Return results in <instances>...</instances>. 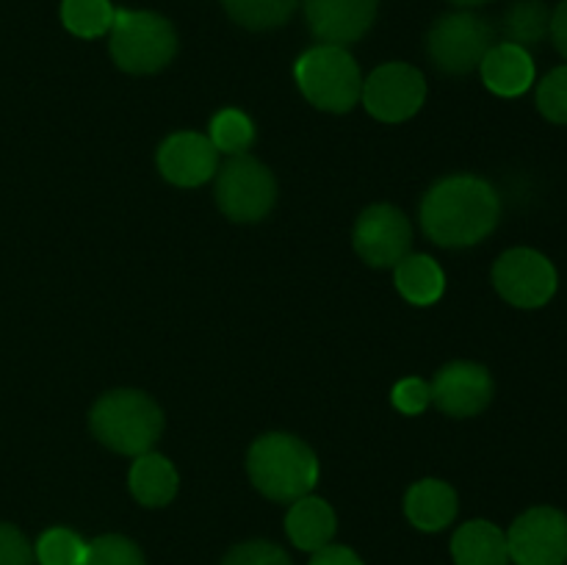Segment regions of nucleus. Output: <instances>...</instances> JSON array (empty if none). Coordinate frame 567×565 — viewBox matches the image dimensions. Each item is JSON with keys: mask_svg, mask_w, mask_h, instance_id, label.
I'll use <instances>...</instances> for the list:
<instances>
[{"mask_svg": "<svg viewBox=\"0 0 567 565\" xmlns=\"http://www.w3.org/2000/svg\"><path fill=\"white\" fill-rule=\"evenodd\" d=\"M498 219L502 199L485 177L449 175L421 199V227L437 247H474L496 230Z\"/></svg>", "mask_w": 567, "mask_h": 565, "instance_id": "1", "label": "nucleus"}, {"mask_svg": "<svg viewBox=\"0 0 567 565\" xmlns=\"http://www.w3.org/2000/svg\"><path fill=\"white\" fill-rule=\"evenodd\" d=\"M247 471L252 485L271 502H297L319 482V460L302 438L266 432L249 446Z\"/></svg>", "mask_w": 567, "mask_h": 565, "instance_id": "2", "label": "nucleus"}, {"mask_svg": "<svg viewBox=\"0 0 567 565\" xmlns=\"http://www.w3.org/2000/svg\"><path fill=\"white\" fill-rule=\"evenodd\" d=\"M92 435L116 454L150 452L164 432V413L144 391L116 388L103 393L89 413Z\"/></svg>", "mask_w": 567, "mask_h": 565, "instance_id": "3", "label": "nucleus"}, {"mask_svg": "<svg viewBox=\"0 0 567 565\" xmlns=\"http://www.w3.org/2000/svg\"><path fill=\"white\" fill-rule=\"evenodd\" d=\"M111 59L131 75L158 72L175 59L177 33L166 17L155 11L120 9L109 31Z\"/></svg>", "mask_w": 567, "mask_h": 565, "instance_id": "4", "label": "nucleus"}, {"mask_svg": "<svg viewBox=\"0 0 567 565\" xmlns=\"http://www.w3.org/2000/svg\"><path fill=\"white\" fill-rule=\"evenodd\" d=\"M297 86L316 109L343 114L352 111L363 92V75L358 61L347 48L338 44H316L299 55L293 66Z\"/></svg>", "mask_w": 567, "mask_h": 565, "instance_id": "5", "label": "nucleus"}, {"mask_svg": "<svg viewBox=\"0 0 567 565\" xmlns=\"http://www.w3.org/2000/svg\"><path fill=\"white\" fill-rule=\"evenodd\" d=\"M493 39H496V31L485 17L474 11H452L430 28L426 53L432 64L446 75H468L496 44Z\"/></svg>", "mask_w": 567, "mask_h": 565, "instance_id": "6", "label": "nucleus"}, {"mask_svg": "<svg viewBox=\"0 0 567 565\" xmlns=\"http://www.w3.org/2000/svg\"><path fill=\"white\" fill-rule=\"evenodd\" d=\"M277 203V181L252 155H233L216 175V205L233 222H260Z\"/></svg>", "mask_w": 567, "mask_h": 565, "instance_id": "7", "label": "nucleus"}, {"mask_svg": "<svg viewBox=\"0 0 567 565\" xmlns=\"http://www.w3.org/2000/svg\"><path fill=\"white\" fill-rule=\"evenodd\" d=\"M365 111L380 122H404L421 111L426 100L424 72L404 61H391L371 72L360 92Z\"/></svg>", "mask_w": 567, "mask_h": 565, "instance_id": "8", "label": "nucleus"}, {"mask_svg": "<svg viewBox=\"0 0 567 565\" xmlns=\"http://www.w3.org/2000/svg\"><path fill=\"white\" fill-rule=\"evenodd\" d=\"M493 286L515 308H543L557 294V269L537 249L515 247L493 266Z\"/></svg>", "mask_w": 567, "mask_h": 565, "instance_id": "9", "label": "nucleus"}, {"mask_svg": "<svg viewBox=\"0 0 567 565\" xmlns=\"http://www.w3.org/2000/svg\"><path fill=\"white\" fill-rule=\"evenodd\" d=\"M509 559L515 565H565L567 515L557 507H532L507 532Z\"/></svg>", "mask_w": 567, "mask_h": 565, "instance_id": "10", "label": "nucleus"}, {"mask_svg": "<svg viewBox=\"0 0 567 565\" xmlns=\"http://www.w3.org/2000/svg\"><path fill=\"white\" fill-rule=\"evenodd\" d=\"M354 253L377 269H393L413 244V225L408 216L393 205H369L358 216L352 230Z\"/></svg>", "mask_w": 567, "mask_h": 565, "instance_id": "11", "label": "nucleus"}, {"mask_svg": "<svg viewBox=\"0 0 567 565\" xmlns=\"http://www.w3.org/2000/svg\"><path fill=\"white\" fill-rule=\"evenodd\" d=\"M432 402L452 419H471L491 404L493 377L485 366L471 360H454L443 366L432 380Z\"/></svg>", "mask_w": 567, "mask_h": 565, "instance_id": "12", "label": "nucleus"}, {"mask_svg": "<svg viewBox=\"0 0 567 565\" xmlns=\"http://www.w3.org/2000/svg\"><path fill=\"white\" fill-rule=\"evenodd\" d=\"M380 0H305V20L319 44L358 42L377 20Z\"/></svg>", "mask_w": 567, "mask_h": 565, "instance_id": "13", "label": "nucleus"}, {"mask_svg": "<svg viewBox=\"0 0 567 565\" xmlns=\"http://www.w3.org/2000/svg\"><path fill=\"white\" fill-rule=\"evenodd\" d=\"M158 170L172 186H203L216 175V147L203 133H172L158 147Z\"/></svg>", "mask_w": 567, "mask_h": 565, "instance_id": "14", "label": "nucleus"}, {"mask_svg": "<svg viewBox=\"0 0 567 565\" xmlns=\"http://www.w3.org/2000/svg\"><path fill=\"white\" fill-rule=\"evenodd\" d=\"M482 81L502 97H518L535 83V61L529 50L513 42H498L480 64Z\"/></svg>", "mask_w": 567, "mask_h": 565, "instance_id": "15", "label": "nucleus"}, {"mask_svg": "<svg viewBox=\"0 0 567 565\" xmlns=\"http://www.w3.org/2000/svg\"><path fill=\"white\" fill-rule=\"evenodd\" d=\"M338 518L336 510L319 496H302L291 502V510L286 515V532L291 543L302 552H319V548L330 546L336 537Z\"/></svg>", "mask_w": 567, "mask_h": 565, "instance_id": "16", "label": "nucleus"}, {"mask_svg": "<svg viewBox=\"0 0 567 565\" xmlns=\"http://www.w3.org/2000/svg\"><path fill=\"white\" fill-rule=\"evenodd\" d=\"M457 491L443 480H421L404 496L410 524L424 532H441L457 515Z\"/></svg>", "mask_w": 567, "mask_h": 565, "instance_id": "17", "label": "nucleus"}, {"mask_svg": "<svg viewBox=\"0 0 567 565\" xmlns=\"http://www.w3.org/2000/svg\"><path fill=\"white\" fill-rule=\"evenodd\" d=\"M133 499L144 507H164L177 496L181 476L172 460H166L158 452H144L133 460L131 474H127Z\"/></svg>", "mask_w": 567, "mask_h": 565, "instance_id": "18", "label": "nucleus"}, {"mask_svg": "<svg viewBox=\"0 0 567 565\" xmlns=\"http://www.w3.org/2000/svg\"><path fill=\"white\" fill-rule=\"evenodd\" d=\"M457 565H509L507 535L491 521H468L452 537Z\"/></svg>", "mask_w": 567, "mask_h": 565, "instance_id": "19", "label": "nucleus"}, {"mask_svg": "<svg viewBox=\"0 0 567 565\" xmlns=\"http://www.w3.org/2000/svg\"><path fill=\"white\" fill-rule=\"evenodd\" d=\"M393 277H396L399 294L413 305H435L446 291V275L430 255H404L393 266Z\"/></svg>", "mask_w": 567, "mask_h": 565, "instance_id": "20", "label": "nucleus"}, {"mask_svg": "<svg viewBox=\"0 0 567 565\" xmlns=\"http://www.w3.org/2000/svg\"><path fill=\"white\" fill-rule=\"evenodd\" d=\"M502 31L507 42L520 44V48H532L540 44L551 31V11L543 0H515L507 11H504Z\"/></svg>", "mask_w": 567, "mask_h": 565, "instance_id": "21", "label": "nucleus"}, {"mask_svg": "<svg viewBox=\"0 0 567 565\" xmlns=\"http://www.w3.org/2000/svg\"><path fill=\"white\" fill-rule=\"evenodd\" d=\"M227 14L249 31H271L286 25L299 0H221Z\"/></svg>", "mask_w": 567, "mask_h": 565, "instance_id": "22", "label": "nucleus"}, {"mask_svg": "<svg viewBox=\"0 0 567 565\" xmlns=\"http://www.w3.org/2000/svg\"><path fill=\"white\" fill-rule=\"evenodd\" d=\"M116 9L111 0H61V22L81 39H97L111 31Z\"/></svg>", "mask_w": 567, "mask_h": 565, "instance_id": "23", "label": "nucleus"}, {"mask_svg": "<svg viewBox=\"0 0 567 565\" xmlns=\"http://www.w3.org/2000/svg\"><path fill=\"white\" fill-rule=\"evenodd\" d=\"M208 138L216 153H227L230 158L233 155H247V150L255 144V125L244 111L221 109L210 120Z\"/></svg>", "mask_w": 567, "mask_h": 565, "instance_id": "24", "label": "nucleus"}, {"mask_svg": "<svg viewBox=\"0 0 567 565\" xmlns=\"http://www.w3.org/2000/svg\"><path fill=\"white\" fill-rule=\"evenodd\" d=\"M86 546L78 532L66 530V526H53V530L42 532L37 541L33 557L39 565H83L86 559Z\"/></svg>", "mask_w": 567, "mask_h": 565, "instance_id": "25", "label": "nucleus"}, {"mask_svg": "<svg viewBox=\"0 0 567 565\" xmlns=\"http://www.w3.org/2000/svg\"><path fill=\"white\" fill-rule=\"evenodd\" d=\"M83 565H147V559L131 537L100 535L86 546Z\"/></svg>", "mask_w": 567, "mask_h": 565, "instance_id": "26", "label": "nucleus"}, {"mask_svg": "<svg viewBox=\"0 0 567 565\" xmlns=\"http://www.w3.org/2000/svg\"><path fill=\"white\" fill-rule=\"evenodd\" d=\"M537 109L548 122L567 125V64L543 78L537 86Z\"/></svg>", "mask_w": 567, "mask_h": 565, "instance_id": "27", "label": "nucleus"}, {"mask_svg": "<svg viewBox=\"0 0 567 565\" xmlns=\"http://www.w3.org/2000/svg\"><path fill=\"white\" fill-rule=\"evenodd\" d=\"M221 565H293L291 557L277 543L247 541L233 546L225 554Z\"/></svg>", "mask_w": 567, "mask_h": 565, "instance_id": "28", "label": "nucleus"}, {"mask_svg": "<svg viewBox=\"0 0 567 565\" xmlns=\"http://www.w3.org/2000/svg\"><path fill=\"white\" fill-rule=\"evenodd\" d=\"M391 402L393 408L402 410L404 415L424 413V410L432 404L430 382H424L421 377H404V380H399L396 386H393Z\"/></svg>", "mask_w": 567, "mask_h": 565, "instance_id": "29", "label": "nucleus"}, {"mask_svg": "<svg viewBox=\"0 0 567 565\" xmlns=\"http://www.w3.org/2000/svg\"><path fill=\"white\" fill-rule=\"evenodd\" d=\"M33 548L14 524L0 521V565H33Z\"/></svg>", "mask_w": 567, "mask_h": 565, "instance_id": "30", "label": "nucleus"}, {"mask_svg": "<svg viewBox=\"0 0 567 565\" xmlns=\"http://www.w3.org/2000/svg\"><path fill=\"white\" fill-rule=\"evenodd\" d=\"M310 565H363V559L352 552L349 546H324L319 552H313Z\"/></svg>", "mask_w": 567, "mask_h": 565, "instance_id": "31", "label": "nucleus"}, {"mask_svg": "<svg viewBox=\"0 0 567 565\" xmlns=\"http://www.w3.org/2000/svg\"><path fill=\"white\" fill-rule=\"evenodd\" d=\"M551 39L554 44H557L559 53L565 55L567 59V0H563V3L557 6V11L551 14Z\"/></svg>", "mask_w": 567, "mask_h": 565, "instance_id": "32", "label": "nucleus"}, {"mask_svg": "<svg viewBox=\"0 0 567 565\" xmlns=\"http://www.w3.org/2000/svg\"><path fill=\"white\" fill-rule=\"evenodd\" d=\"M454 6H482V3H491V0H452Z\"/></svg>", "mask_w": 567, "mask_h": 565, "instance_id": "33", "label": "nucleus"}]
</instances>
